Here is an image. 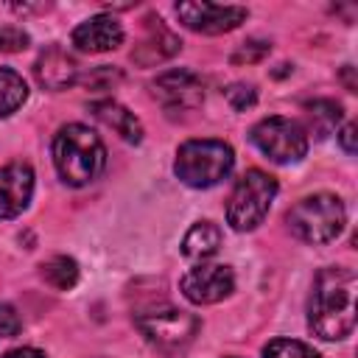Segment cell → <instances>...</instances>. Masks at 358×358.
Wrapping results in <instances>:
<instances>
[{
  "label": "cell",
  "instance_id": "1",
  "mask_svg": "<svg viewBox=\"0 0 358 358\" xmlns=\"http://www.w3.org/2000/svg\"><path fill=\"white\" fill-rule=\"evenodd\" d=\"M358 277L347 266H327L316 274L308 299V327L322 341H341L355 327Z\"/></svg>",
  "mask_w": 358,
  "mask_h": 358
},
{
  "label": "cell",
  "instance_id": "2",
  "mask_svg": "<svg viewBox=\"0 0 358 358\" xmlns=\"http://www.w3.org/2000/svg\"><path fill=\"white\" fill-rule=\"evenodd\" d=\"M53 165L64 185L84 187L106 168L103 140L84 123H67L53 134Z\"/></svg>",
  "mask_w": 358,
  "mask_h": 358
},
{
  "label": "cell",
  "instance_id": "3",
  "mask_svg": "<svg viewBox=\"0 0 358 358\" xmlns=\"http://www.w3.org/2000/svg\"><path fill=\"white\" fill-rule=\"evenodd\" d=\"M285 224L291 229L294 238H299L302 243H330L341 235L344 224H347V210L344 201L333 193H313L299 199L288 213H285Z\"/></svg>",
  "mask_w": 358,
  "mask_h": 358
},
{
  "label": "cell",
  "instance_id": "4",
  "mask_svg": "<svg viewBox=\"0 0 358 358\" xmlns=\"http://www.w3.org/2000/svg\"><path fill=\"white\" fill-rule=\"evenodd\" d=\"M235 168V151L224 140H187L179 145L173 173L187 187L204 190L227 179Z\"/></svg>",
  "mask_w": 358,
  "mask_h": 358
},
{
  "label": "cell",
  "instance_id": "5",
  "mask_svg": "<svg viewBox=\"0 0 358 358\" xmlns=\"http://www.w3.org/2000/svg\"><path fill=\"white\" fill-rule=\"evenodd\" d=\"M277 196V179L260 168H249L232 187L227 204V221L238 232H249L268 215V207Z\"/></svg>",
  "mask_w": 358,
  "mask_h": 358
},
{
  "label": "cell",
  "instance_id": "6",
  "mask_svg": "<svg viewBox=\"0 0 358 358\" xmlns=\"http://www.w3.org/2000/svg\"><path fill=\"white\" fill-rule=\"evenodd\" d=\"M249 140L260 148V154H266L271 162L277 165H291L299 162L308 154V131L302 123L291 120V117H263L252 126Z\"/></svg>",
  "mask_w": 358,
  "mask_h": 358
},
{
  "label": "cell",
  "instance_id": "7",
  "mask_svg": "<svg viewBox=\"0 0 358 358\" xmlns=\"http://www.w3.org/2000/svg\"><path fill=\"white\" fill-rule=\"evenodd\" d=\"M134 324L145 336L148 344H154V347H159L165 352L187 347L196 338L199 327H201L196 313H187V310H179V308H171V305L137 313Z\"/></svg>",
  "mask_w": 358,
  "mask_h": 358
},
{
  "label": "cell",
  "instance_id": "8",
  "mask_svg": "<svg viewBox=\"0 0 358 358\" xmlns=\"http://www.w3.org/2000/svg\"><path fill=\"white\" fill-rule=\"evenodd\" d=\"M176 17L182 20L185 28L196 34H227L246 20V8L221 6L210 0H190V3H176Z\"/></svg>",
  "mask_w": 358,
  "mask_h": 358
},
{
  "label": "cell",
  "instance_id": "9",
  "mask_svg": "<svg viewBox=\"0 0 358 358\" xmlns=\"http://www.w3.org/2000/svg\"><path fill=\"white\" fill-rule=\"evenodd\" d=\"M179 288L193 305H213L235 291V274L224 263H199L182 277Z\"/></svg>",
  "mask_w": 358,
  "mask_h": 358
},
{
  "label": "cell",
  "instance_id": "10",
  "mask_svg": "<svg viewBox=\"0 0 358 358\" xmlns=\"http://www.w3.org/2000/svg\"><path fill=\"white\" fill-rule=\"evenodd\" d=\"M151 95L171 112H187L201 106L204 81L193 70H165L151 81Z\"/></svg>",
  "mask_w": 358,
  "mask_h": 358
},
{
  "label": "cell",
  "instance_id": "11",
  "mask_svg": "<svg viewBox=\"0 0 358 358\" xmlns=\"http://www.w3.org/2000/svg\"><path fill=\"white\" fill-rule=\"evenodd\" d=\"M34 196V171L25 162H11L0 168V221L17 218Z\"/></svg>",
  "mask_w": 358,
  "mask_h": 358
},
{
  "label": "cell",
  "instance_id": "12",
  "mask_svg": "<svg viewBox=\"0 0 358 358\" xmlns=\"http://www.w3.org/2000/svg\"><path fill=\"white\" fill-rule=\"evenodd\" d=\"M70 42L81 53H106L123 45V25L109 14H98L76 25Z\"/></svg>",
  "mask_w": 358,
  "mask_h": 358
},
{
  "label": "cell",
  "instance_id": "13",
  "mask_svg": "<svg viewBox=\"0 0 358 358\" xmlns=\"http://www.w3.org/2000/svg\"><path fill=\"white\" fill-rule=\"evenodd\" d=\"M34 76H36V81H39L45 90L59 92V90H67V87H73V84L78 81V64H76V59H73L67 50H62V48H48V50L36 59Z\"/></svg>",
  "mask_w": 358,
  "mask_h": 358
},
{
  "label": "cell",
  "instance_id": "14",
  "mask_svg": "<svg viewBox=\"0 0 358 358\" xmlns=\"http://www.w3.org/2000/svg\"><path fill=\"white\" fill-rule=\"evenodd\" d=\"M92 115L106 123L109 129H115L126 143H140L143 140V126L140 120L134 117V112H129L126 106H120L117 101L106 98V101H95L92 103Z\"/></svg>",
  "mask_w": 358,
  "mask_h": 358
},
{
  "label": "cell",
  "instance_id": "15",
  "mask_svg": "<svg viewBox=\"0 0 358 358\" xmlns=\"http://www.w3.org/2000/svg\"><path fill=\"white\" fill-rule=\"evenodd\" d=\"M179 48H182V42L162 25V20H159V17H157V20L148 17V36H145V42L131 53V59H140L145 50H151L143 64H157V62H162V59H171Z\"/></svg>",
  "mask_w": 358,
  "mask_h": 358
},
{
  "label": "cell",
  "instance_id": "16",
  "mask_svg": "<svg viewBox=\"0 0 358 358\" xmlns=\"http://www.w3.org/2000/svg\"><path fill=\"white\" fill-rule=\"evenodd\" d=\"M218 246H221V229L213 221H196L187 229V235L182 238L185 257L199 260V263H204L207 257H213L218 252Z\"/></svg>",
  "mask_w": 358,
  "mask_h": 358
},
{
  "label": "cell",
  "instance_id": "17",
  "mask_svg": "<svg viewBox=\"0 0 358 358\" xmlns=\"http://www.w3.org/2000/svg\"><path fill=\"white\" fill-rule=\"evenodd\" d=\"M39 274L50 288L70 291L78 282V263L73 257H67V255H56V257H50V260H45L39 266Z\"/></svg>",
  "mask_w": 358,
  "mask_h": 358
},
{
  "label": "cell",
  "instance_id": "18",
  "mask_svg": "<svg viewBox=\"0 0 358 358\" xmlns=\"http://www.w3.org/2000/svg\"><path fill=\"white\" fill-rule=\"evenodd\" d=\"M28 98V84L17 70L0 67V117H8L17 112Z\"/></svg>",
  "mask_w": 358,
  "mask_h": 358
},
{
  "label": "cell",
  "instance_id": "19",
  "mask_svg": "<svg viewBox=\"0 0 358 358\" xmlns=\"http://www.w3.org/2000/svg\"><path fill=\"white\" fill-rule=\"evenodd\" d=\"M305 112H308V120H310V131L316 137H327L338 126V120H341V106L336 101H330V98L308 101Z\"/></svg>",
  "mask_w": 358,
  "mask_h": 358
},
{
  "label": "cell",
  "instance_id": "20",
  "mask_svg": "<svg viewBox=\"0 0 358 358\" xmlns=\"http://www.w3.org/2000/svg\"><path fill=\"white\" fill-rule=\"evenodd\" d=\"M263 358H322L313 347L296 338H274L263 347Z\"/></svg>",
  "mask_w": 358,
  "mask_h": 358
},
{
  "label": "cell",
  "instance_id": "21",
  "mask_svg": "<svg viewBox=\"0 0 358 358\" xmlns=\"http://www.w3.org/2000/svg\"><path fill=\"white\" fill-rule=\"evenodd\" d=\"M31 42V36L17 28V25H0V50H8V53H17V50H25Z\"/></svg>",
  "mask_w": 358,
  "mask_h": 358
},
{
  "label": "cell",
  "instance_id": "22",
  "mask_svg": "<svg viewBox=\"0 0 358 358\" xmlns=\"http://www.w3.org/2000/svg\"><path fill=\"white\" fill-rule=\"evenodd\" d=\"M227 101L232 103V109L243 112V109H249V106L257 101V90H255L252 84H232V87L227 90Z\"/></svg>",
  "mask_w": 358,
  "mask_h": 358
},
{
  "label": "cell",
  "instance_id": "23",
  "mask_svg": "<svg viewBox=\"0 0 358 358\" xmlns=\"http://www.w3.org/2000/svg\"><path fill=\"white\" fill-rule=\"evenodd\" d=\"M268 53V42H257V39H252V42H243L235 53H232V62L235 64H249V62H260L263 56Z\"/></svg>",
  "mask_w": 358,
  "mask_h": 358
},
{
  "label": "cell",
  "instance_id": "24",
  "mask_svg": "<svg viewBox=\"0 0 358 358\" xmlns=\"http://www.w3.org/2000/svg\"><path fill=\"white\" fill-rule=\"evenodd\" d=\"M20 327H22L20 313H17L11 305L0 302V336H17V333H20Z\"/></svg>",
  "mask_w": 358,
  "mask_h": 358
},
{
  "label": "cell",
  "instance_id": "25",
  "mask_svg": "<svg viewBox=\"0 0 358 358\" xmlns=\"http://www.w3.org/2000/svg\"><path fill=\"white\" fill-rule=\"evenodd\" d=\"M355 131H358L355 123H347V126L338 131V143H341V148H344L347 154H355V151H358V145H355V137H358V134H355Z\"/></svg>",
  "mask_w": 358,
  "mask_h": 358
},
{
  "label": "cell",
  "instance_id": "26",
  "mask_svg": "<svg viewBox=\"0 0 358 358\" xmlns=\"http://www.w3.org/2000/svg\"><path fill=\"white\" fill-rule=\"evenodd\" d=\"M3 358H48L42 350H34V347H17V350H8Z\"/></svg>",
  "mask_w": 358,
  "mask_h": 358
},
{
  "label": "cell",
  "instance_id": "27",
  "mask_svg": "<svg viewBox=\"0 0 358 358\" xmlns=\"http://www.w3.org/2000/svg\"><path fill=\"white\" fill-rule=\"evenodd\" d=\"M227 358H238V355H227Z\"/></svg>",
  "mask_w": 358,
  "mask_h": 358
}]
</instances>
